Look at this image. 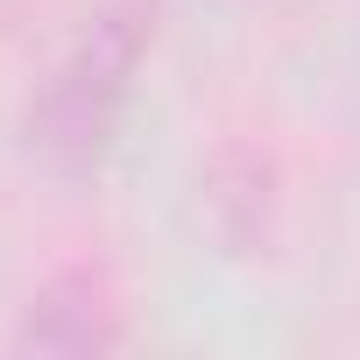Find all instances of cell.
<instances>
[{"label":"cell","mask_w":360,"mask_h":360,"mask_svg":"<svg viewBox=\"0 0 360 360\" xmlns=\"http://www.w3.org/2000/svg\"><path fill=\"white\" fill-rule=\"evenodd\" d=\"M148 15L134 0L99 8L78 43L57 57V71L43 78V92L29 99V155L57 176H92L113 148V127L134 99L141 57H148Z\"/></svg>","instance_id":"1"},{"label":"cell","mask_w":360,"mask_h":360,"mask_svg":"<svg viewBox=\"0 0 360 360\" xmlns=\"http://www.w3.org/2000/svg\"><path fill=\"white\" fill-rule=\"evenodd\" d=\"M113 346H120V304L99 269H57L15 325V353L85 360V353H113Z\"/></svg>","instance_id":"2"}]
</instances>
